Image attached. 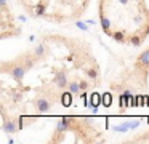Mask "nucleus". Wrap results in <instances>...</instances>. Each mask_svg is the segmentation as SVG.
I'll return each instance as SVG.
<instances>
[{"mask_svg": "<svg viewBox=\"0 0 149 144\" xmlns=\"http://www.w3.org/2000/svg\"><path fill=\"white\" fill-rule=\"evenodd\" d=\"M2 72L10 74V75L13 77V80H16L21 85L23 79L27 74V69L24 66H21V64H18L16 61H11V63H2Z\"/></svg>", "mask_w": 149, "mask_h": 144, "instance_id": "f257e3e1", "label": "nucleus"}, {"mask_svg": "<svg viewBox=\"0 0 149 144\" xmlns=\"http://www.w3.org/2000/svg\"><path fill=\"white\" fill-rule=\"evenodd\" d=\"M32 106L36 107V111L39 112V114H48V112L52 111V107L55 106V102H53L48 96L39 93V95L32 99Z\"/></svg>", "mask_w": 149, "mask_h": 144, "instance_id": "f03ea898", "label": "nucleus"}, {"mask_svg": "<svg viewBox=\"0 0 149 144\" xmlns=\"http://www.w3.org/2000/svg\"><path fill=\"white\" fill-rule=\"evenodd\" d=\"M2 120H3V123H2V130H3L7 134H15L16 131L21 130L18 118H8V115H7L5 111H2Z\"/></svg>", "mask_w": 149, "mask_h": 144, "instance_id": "7ed1b4c3", "label": "nucleus"}, {"mask_svg": "<svg viewBox=\"0 0 149 144\" xmlns=\"http://www.w3.org/2000/svg\"><path fill=\"white\" fill-rule=\"evenodd\" d=\"M53 85H55L56 88H59L61 91L68 90V85H69V80H68V70H66V69L56 70V72H55V79H53Z\"/></svg>", "mask_w": 149, "mask_h": 144, "instance_id": "20e7f679", "label": "nucleus"}, {"mask_svg": "<svg viewBox=\"0 0 149 144\" xmlns=\"http://www.w3.org/2000/svg\"><path fill=\"white\" fill-rule=\"evenodd\" d=\"M15 61H16L18 64H21V66H24L27 70H31L34 66H36V63H37V59H36V56L32 54V51H26V53L19 54Z\"/></svg>", "mask_w": 149, "mask_h": 144, "instance_id": "39448f33", "label": "nucleus"}, {"mask_svg": "<svg viewBox=\"0 0 149 144\" xmlns=\"http://www.w3.org/2000/svg\"><path fill=\"white\" fill-rule=\"evenodd\" d=\"M32 54L36 56L37 61H43L47 56H48V47H47L45 43L36 45V47H34V50H32Z\"/></svg>", "mask_w": 149, "mask_h": 144, "instance_id": "423d86ee", "label": "nucleus"}, {"mask_svg": "<svg viewBox=\"0 0 149 144\" xmlns=\"http://www.w3.org/2000/svg\"><path fill=\"white\" fill-rule=\"evenodd\" d=\"M100 24L101 27H103V32L107 35H111L112 32H111V21L106 18V15H104V8H103V2H101L100 5Z\"/></svg>", "mask_w": 149, "mask_h": 144, "instance_id": "0eeeda50", "label": "nucleus"}, {"mask_svg": "<svg viewBox=\"0 0 149 144\" xmlns=\"http://www.w3.org/2000/svg\"><path fill=\"white\" fill-rule=\"evenodd\" d=\"M136 67L149 69V48H146L144 51H141L138 54V58H136Z\"/></svg>", "mask_w": 149, "mask_h": 144, "instance_id": "6e6552de", "label": "nucleus"}, {"mask_svg": "<svg viewBox=\"0 0 149 144\" xmlns=\"http://www.w3.org/2000/svg\"><path fill=\"white\" fill-rule=\"evenodd\" d=\"M68 90H69V91H71L74 96H80L82 88H80V82H79V79L71 80V82H69V85H68Z\"/></svg>", "mask_w": 149, "mask_h": 144, "instance_id": "1a4fd4ad", "label": "nucleus"}, {"mask_svg": "<svg viewBox=\"0 0 149 144\" xmlns=\"http://www.w3.org/2000/svg\"><path fill=\"white\" fill-rule=\"evenodd\" d=\"M85 75H87V79H90L91 82H96L98 77H100V69H98V66L85 69Z\"/></svg>", "mask_w": 149, "mask_h": 144, "instance_id": "9d476101", "label": "nucleus"}, {"mask_svg": "<svg viewBox=\"0 0 149 144\" xmlns=\"http://www.w3.org/2000/svg\"><path fill=\"white\" fill-rule=\"evenodd\" d=\"M23 96H24V88H21V90H11V91H10V99L13 101V104L21 102Z\"/></svg>", "mask_w": 149, "mask_h": 144, "instance_id": "9b49d317", "label": "nucleus"}, {"mask_svg": "<svg viewBox=\"0 0 149 144\" xmlns=\"http://www.w3.org/2000/svg\"><path fill=\"white\" fill-rule=\"evenodd\" d=\"M71 96H74L69 90H64V91H61V104L64 106H71L72 104V98Z\"/></svg>", "mask_w": 149, "mask_h": 144, "instance_id": "f8f14e48", "label": "nucleus"}, {"mask_svg": "<svg viewBox=\"0 0 149 144\" xmlns=\"http://www.w3.org/2000/svg\"><path fill=\"white\" fill-rule=\"evenodd\" d=\"M47 3H48V0H42V3H37L36 5V16H43L45 15Z\"/></svg>", "mask_w": 149, "mask_h": 144, "instance_id": "ddd939ff", "label": "nucleus"}, {"mask_svg": "<svg viewBox=\"0 0 149 144\" xmlns=\"http://www.w3.org/2000/svg\"><path fill=\"white\" fill-rule=\"evenodd\" d=\"M111 37H112L116 42H119V43H123V42H125V32L116 31V32H112V34H111Z\"/></svg>", "mask_w": 149, "mask_h": 144, "instance_id": "4468645a", "label": "nucleus"}, {"mask_svg": "<svg viewBox=\"0 0 149 144\" xmlns=\"http://www.w3.org/2000/svg\"><path fill=\"white\" fill-rule=\"evenodd\" d=\"M112 130L119 131V133H127L130 130V122H123L122 125H116V127H112Z\"/></svg>", "mask_w": 149, "mask_h": 144, "instance_id": "2eb2a0df", "label": "nucleus"}, {"mask_svg": "<svg viewBox=\"0 0 149 144\" xmlns=\"http://www.w3.org/2000/svg\"><path fill=\"white\" fill-rule=\"evenodd\" d=\"M130 43H132L133 47H141V43H143V37H141V35H138V34L130 35Z\"/></svg>", "mask_w": 149, "mask_h": 144, "instance_id": "dca6fc26", "label": "nucleus"}, {"mask_svg": "<svg viewBox=\"0 0 149 144\" xmlns=\"http://www.w3.org/2000/svg\"><path fill=\"white\" fill-rule=\"evenodd\" d=\"M132 143H149V131L144 134H139L138 138H135V139H132Z\"/></svg>", "mask_w": 149, "mask_h": 144, "instance_id": "f3484780", "label": "nucleus"}, {"mask_svg": "<svg viewBox=\"0 0 149 144\" xmlns=\"http://www.w3.org/2000/svg\"><path fill=\"white\" fill-rule=\"evenodd\" d=\"M79 82H80V88H82V91H87V90L90 88V82H88V80L79 79Z\"/></svg>", "mask_w": 149, "mask_h": 144, "instance_id": "a211bd4d", "label": "nucleus"}, {"mask_svg": "<svg viewBox=\"0 0 149 144\" xmlns=\"http://www.w3.org/2000/svg\"><path fill=\"white\" fill-rule=\"evenodd\" d=\"M0 8H2V13H8V0H0Z\"/></svg>", "mask_w": 149, "mask_h": 144, "instance_id": "6ab92c4d", "label": "nucleus"}, {"mask_svg": "<svg viewBox=\"0 0 149 144\" xmlns=\"http://www.w3.org/2000/svg\"><path fill=\"white\" fill-rule=\"evenodd\" d=\"M75 26H77L80 31H84V32H87L88 31V26L85 24V22H82V21H75Z\"/></svg>", "mask_w": 149, "mask_h": 144, "instance_id": "aec40b11", "label": "nucleus"}, {"mask_svg": "<svg viewBox=\"0 0 149 144\" xmlns=\"http://www.w3.org/2000/svg\"><path fill=\"white\" fill-rule=\"evenodd\" d=\"M139 125H141V120L139 118H136V120H132L130 122V130H135V128H138Z\"/></svg>", "mask_w": 149, "mask_h": 144, "instance_id": "412c9836", "label": "nucleus"}, {"mask_svg": "<svg viewBox=\"0 0 149 144\" xmlns=\"http://www.w3.org/2000/svg\"><path fill=\"white\" fill-rule=\"evenodd\" d=\"M119 2L122 3V5H128V2H130V0H119Z\"/></svg>", "mask_w": 149, "mask_h": 144, "instance_id": "4be33fe9", "label": "nucleus"}]
</instances>
